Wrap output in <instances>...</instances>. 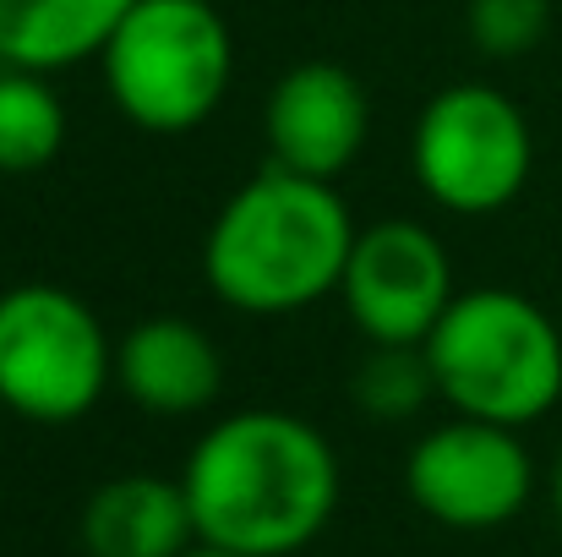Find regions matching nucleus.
Wrapping results in <instances>:
<instances>
[{"label":"nucleus","instance_id":"obj_1","mask_svg":"<svg viewBox=\"0 0 562 557\" xmlns=\"http://www.w3.org/2000/svg\"><path fill=\"white\" fill-rule=\"evenodd\" d=\"M181 487L202 547L295 557L339 509V454L306 415L229 410L191 443Z\"/></svg>","mask_w":562,"mask_h":557},{"label":"nucleus","instance_id":"obj_2","mask_svg":"<svg viewBox=\"0 0 562 557\" xmlns=\"http://www.w3.org/2000/svg\"><path fill=\"white\" fill-rule=\"evenodd\" d=\"M356 230L361 224L334 181L268 165L213 213L202 235V279L213 301L240 318H295L323 296H339Z\"/></svg>","mask_w":562,"mask_h":557},{"label":"nucleus","instance_id":"obj_3","mask_svg":"<svg viewBox=\"0 0 562 557\" xmlns=\"http://www.w3.org/2000/svg\"><path fill=\"white\" fill-rule=\"evenodd\" d=\"M420 350L453 415L525 432L562 399V328L525 290H459Z\"/></svg>","mask_w":562,"mask_h":557},{"label":"nucleus","instance_id":"obj_4","mask_svg":"<svg viewBox=\"0 0 562 557\" xmlns=\"http://www.w3.org/2000/svg\"><path fill=\"white\" fill-rule=\"evenodd\" d=\"M110 104L154 137H187L229 93L235 38L224 5L137 0L99 55Z\"/></svg>","mask_w":562,"mask_h":557},{"label":"nucleus","instance_id":"obj_5","mask_svg":"<svg viewBox=\"0 0 562 557\" xmlns=\"http://www.w3.org/2000/svg\"><path fill=\"white\" fill-rule=\"evenodd\" d=\"M115 382V339L66 285L0 290V404L33 426L82 421Z\"/></svg>","mask_w":562,"mask_h":557},{"label":"nucleus","instance_id":"obj_6","mask_svg":"<svg viewBox=\"0 0 562 557\" xmlns=\"http://www.w3.org/2000/svg\"><path fill=\"white\" fill-rule=\"evenodd\" d=\"M409 170L431 208L486 219L519 202L536 170V137L525 110L492 82L437 88L409 137Z\"/></svg>","mask_w":562,"mask_h":557},{"label":"nucleus","instance_id":"obj_7","mask_svg":"<svg viewBox=\"0 0 562 557\" xmlns=\"http://www.w3.org/2000/svg\"><path fill=\"white\" fill-rule=\"evenodd\" d=\"M409 503L448 531H503L536 492V459L514 426L453 415L415 437L404 459Z\"/></svg>","mask_w":562,"mask_h":557},{"label":"nucleus","instance_id":"obj_8","mask_svg":"<svg viewBox=\"0 0 562 557\" xmlns=\"http://www.w3.org/2000/svg\"><path fill=\"white\" fill-rule=\"evenodd\" d=\"M453 296V257L437 230L415 219H376L356 230L339 301L367 345H426Z\"/></svg>","mask_w":562,"mask_h":557},{"label":"nucleus","instance_id":"obj_9","mask_svg":"<svg viewBox=\"0 0 562 557\" xmlns=\"http://www.w3.org/2000/svg\"><path fill=\"white\" fill-rule=\"evenodd\" d=\"M367 137H372V99L361 77L339 60L290 66L262 104L268 165L312 181H339L367 154Z\"/></svg>","mask_w":562,"mask_h":557},{"label":"nucleus","instance_id":"obj_10","mask_svg":"<svg viewBox=\"0 0 562 557\" xmlns=\"http://www.w3.org/2000/svg\"><path fill=\"white\" fill-rule=\"evenodd\" d=\"M115 388L148 415H202L224 393V356L187 318H143L115 339Z\"/></svg>","mask_w":562,"mask_h":557},{"label":"nucleus","instance_id":"obj_11","mask_svg":"<svg viewBox=\"0 0 562 557\" xmlns=\"http://www.w3.org/2000/svg\"><path fill=\"white\" fill-rule=\"evenodd\" d=\"M88 557H187L196 547L187 487L170 476H110L88 492L77 520Z\"/></svg>","mask_w":562,"mask_h":557},{"label":"nucleus","instance_id":"obj_12","mask_svg":"<svg viewBox=\"0 0 562 557\" xmlns=\"http://www.w3.org/2000/svg\"><path fill=\"white\" fill-rule=\"evenodd\" d=\"M137 0H0V66L71 71L99 60Z\"/></svg>","mask_w":562,"mask_h":557},{"label":"nucleus","instance_id":"obj_13","mask_svg":"<svg viewBox=\"0 0 562 557\" xmlns=\"http://www.w3.org/2000/svg\"><path fill=\"white\" fill-rule=\"evenodd\" d=\"M66 148V104L44 71L0 66V176H33Z\"/></svg>","mask_w":562,"mask_h":557},{"label":"nucleus","instance_id":"obj_14","mask_svg":"<svg viewBox=\"0 0 562 557\" xmlns=\"http://www.w3.org/2000/svg\"><path fill=\"white\" fill-rule=\"evenodd\" d=\"M350 399L372 421H409L437 399V377L420 345H372L350 371Z\"/></svg>","mask_w":562,"mask_h":557},{"label":"nucleus","instance_id":"obj_15","mask_svg":"<svg viewBox=\"0 0 562 557\" xmlns=\"http://www.w3.org/2000/svg\"><path fill=\"white\" fill-rule=\"evenodd\" d=\"M470 44L492 60H519L552 33V0H470Z\"/></svg>","mask_w":562,"mask_h":557},{"label":"nucleus","instance_id":"obj_16","mask_svg":"<svg viewBox=\"0 0 562 557\" xmlns=\"http://www.w3.org/2000/svg\"><path fill=\"white\" fill-rule=\"evenodd\" d=\"M547 503H552V520H558V531H562V448H558V459H552V476H547Z\"/></svg>","mask_w":562,"mask_h":557},{"label":"nucleus","instance_id":"obj_17","mask_svg":"<svg viewBox=\"0 0 562 557\" xmlns=\"http://www.w3.org/2000/svg\"><path fill=\"white\" fill-rule=\"evenodd\" d=\"M187 557H240V553H224V547H202V542H196Z\"/></svg>","mask_w":562,"mask_h":557},{"label":"nucleus","instance_id":"obj_18","mask_svg":"<svg viewBox=\"0 0 562 557\" xmlns=\"http://www.w3.org/2000/svg\"><path fill=\"white\" fill-rule=\"evenodd\" d=\"M207 5H224V0H207Z\"/></svg>","mask_w":562,"mask_h":557}]
</instances>
